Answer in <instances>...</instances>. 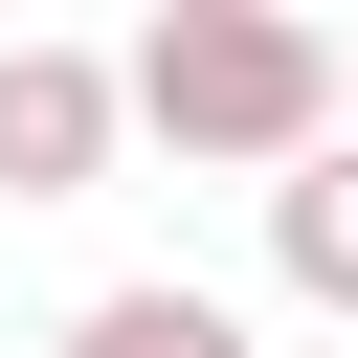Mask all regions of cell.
Listing matches in <instances>:
<instances>
[{"label":"cell","mask_w":358,"mask_h":358,"mask_svg":"<svg viewBox=\"0 0 358 358\" xmlns=\"http://www.w3.org/2000/svg\"><path fill=\"white\" fill-rule=\"evenodd\" d=\"M134 134L268 201V179H313V157L358 134V67H336V22H291V0H157V22H134Z\"/></svg>","instance_id":"cell-1"},{"label":"cell","mask_w":358,"mask_h":358,"mask_svg":"<svg viewBox=\"0 0 358 358\" xmlns=\"http://www.w3.org/2000/svg\"><path fill=\"white\" fill-rule=\"evenodd\" d=\"M134 157V45H0V201H90Z\"/></svg>","instance_id":"cell-2"},{"label":"cell","mask_w":358,"mask_h":358,"mask_svg":"<svg viewBox=\"0 0 358 358\" xmlns=\"http://www.w3.org/2000/svg\"><path fill=\"white\" fill-rule=\"evenodd\" d=\"M268 291H291V313H358V134H336L313 179H268Z\"/></svg>","instance_id":"cell-3"},{"label":"cell","mask_w":358,"mask_h":358,"mask_svg":"<svg viewBox=\"0 0 358 358\" xmlns=\"http://www.w3.org/2000/svg\"><path fill=\"white\" fill-rule=\"evenodd\" d=\"M45 358H246V313H224V291H179V268H134V291H90Z\"/></svg>","instance_id":"cell-4"},{"label":"cell","mask_w":358,"mask_h":358,"mask_svg":"<svg viewBox=\"0 0 358 358\" xmlns=\"http://www.w3.org/2000/svg\"><path fill=\"white\" fill-rule=\"evenodd\" d=\"M336 67H358V22H336Z\"/></svg>","instance_id":"cell-5"}]
</instances>
